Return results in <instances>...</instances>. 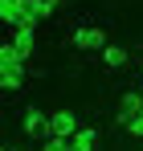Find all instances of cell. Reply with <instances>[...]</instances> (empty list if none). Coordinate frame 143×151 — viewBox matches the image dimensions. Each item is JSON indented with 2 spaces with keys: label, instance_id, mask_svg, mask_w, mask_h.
I'll return each instance as SVG.
<instances>
[{
  "label": "cell",
  "instance_id": "cell-2",
  "mask_svg": "<svg viewBox=\"0 0 143 151\" xmlns=\"http://www.w3.org/2000/svg\"><path fill=\"white\" fill-rule=\"evenodd\" d=\"M78 131H82V123H78L74 110H53L49 114V139H74Z\"/></svg>",
  "mask_w": 143,
  "mask_h": 151
},
{
  "label": "cell",
  "instance_id": "cell-12",
  "mask_svg": "<svg viewBox=\"0 0 143 151\" xmlns=\"http://www.w3.org/2000/svg\"><path fill=\"white\" fill-rule=\"evenodd\" d=\"M41 151H70V139H45Z\"/></svg>",
  "mask_w": 143,
  "mask_h": 151
},
{
  "label": "cell",
  "instance_id": "cell-11",
  "mask_svg": "<svg viewBox=\"0 0 143 151\" xmlns=\"http://www.w3.org/2000/svg\"><path fill=\"white\" fill-rule=\"evenodd\" d=\"M33 37H37V33H25V29H12V45L21 49V57H29V53H33Z\"/></svg>",
  "mask_w": 143,
  "mask_h": 151
},
{
  "label": "cell",
  "instance_id": "cell-1",
  "mask_svg": "<svg viewBox=\"0 0 143 151\" xmlns=\"http://www.w3.org/2000/svg\"><path fill=\"white\" fill-rule=\"evenodd\" d=\"M70 45H74V49H82V53H102L110 41H106V33H102V29L82 25V29H74V33H70Z\"/></svg>",
  "mask_w": 143,
  "mask_h": 151
},
{
  "label": "cell",
  "instance_id": "cell-7",
  "mask_svg": "<svg viewBox=\"0 0 143 151\" xmlns=\"http://www.w3.org/2000/svg\"><path fill=\"white\" fill-rule=\"evenodd\" d=\"M94 143H98V131L94 127H82V131L70 139V151H94Z\"/></svg>",
  "mask_w": 143,
  "mask_h": 151
},
{
  "label": "cell",
  "instance_id": "cell-9",
  "mask_svg": "<svg viewBox=\"0 0 143 151\" xmlns=\"http://www.w3.org/2000/svg\"><path fill=\"white\" fill-rule=\"evenodd\" d=\"M57 12V0H29V17H37V21H45Z\"/></svg>",
  "mask_w": 143,
  "mask_h": 151
},
{
  "label": "cell",
  "instance_id": "cell-4",
  "mask_svg": "<svg viewBox=\"0 0 143 151\" xmlns=\"http://www.w3.org/2000/svg\"><path fill=\"white\" fill-rule=\"evenodd\" d=\"M21 123H25V135H29V139H37V135H41V139H49V114H41L37 106H29V110H25Z\"/></svg>",
  "mask_w": 143,
  "mask_h": 151
},
{
  "label": "cell",
  "instance_id": "cell-6",
  "mask_svg": "<svg viewBox=\"0 0 143 151\" xmlns=\"http://www.w3.org/2000/svg\"><path fill=\"white\" fill-rule=\"evenodd\" d=\"M0 86L4 90H21L25 86V65H0Z\"/></svg>",
  "mask_w": 143,
  "mask_h": 151
},
{
  "label": "cell",
  "instance_id": "cell-5",
  "mask_svg": "<svg viewBox=\"0 0 143 151\" xmlns=\"http://www.w3.org/2000/svg\"><path fill=\"white\" fill-rule=\"evenodd\" d=\"M25 17H29V0H0V21L8 29H17Z\"/></svg>",
  "mask_w": 143,
  "mask_h": 151
},
{
  "label": "cell",
  "instance_id": "cell-13",
  "mask_svg": "<svg viewBox=\"0 0 143 151\" xmlns=\"http://www.w3.org/2000/svg\"><path fill=\"white\" fill-rule=\"evenodd\" d=\"M127 135H135V139H143V114H135V119L127 123Z\"/></svg>",
  "mask_w": 143,
  "mask_h": 151
},
{
  "label": "cell",
  "instance_id": "cell-10",
  "mask_svg": "<svg viewBox=\"0 0 143 151\" xmlns=\"http://www.w3.org/2000/svg\"><path fill=\"white\" fill-rule=\"evenodd\" d=\"M0 65H25V57H21V49H17L12 41H4V45H0Z\"/></svg>",
  "mask_w": 143,
  "mask_h": 151
},
{
  "label": "cell",
  "instance_id": "cell-3",
  "mask_svg": "<svg viewBox=\"0 0 143 151\" xmlns=\"http://www.w3.org/2000/svg\"><path fill=\"white\" fill-rule=\"evenodd\" d=\"M135 114H143V94H139V90H127V94L119 98V114H115V123L127 131V123H131Z\"/></svg>",
  "mask_w": 143,
  "mask_h": 151
},
{
  "label": "cell",
  "instance_id": "cell-8",
  "mask_svg": "<svg viewBox=\"0 0 143 151\" xmlns=\"http://www.w3.org/2000/svg\"><path fill=\"white\" fill-rule=\"evenodd\" d=\"M102 65H106V70H123V65H127V49H123V45H106V49H102Z\"/></svg>",
  "mask_w": 143,
  "mask_h": 151
}]
</instances>
